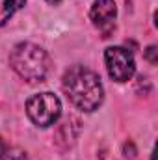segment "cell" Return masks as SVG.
<instances>
[{
  "label": "cell",
  "mask_w": 158,
  "mask_h": 160,
  "mask_svg": "<svg viewBox=\"0 0 158 160\" xmlns=\"http://www.w3.org/2000/svg\"><path fill=\"white\" fill-rule=\"evenodd\" d=\"M67 99L82 112H95L104 101V88L99 75L84 65H73L62 80Z\"/></svg>",
  "instance_id": "1"
},
{
  "label": "cell",
  "mask_w": 158,
  "mask_h": 160,
  "mask_svg": "<svg viewBox=\"0 0 158 160\" xmlns=\"http://www.w3.org/2000/svg\"><path fill=\"white\" fill-rule=\"evenodd\" d=\"M9 65L22 80L36 84L47 78L50 71V58L43 47L30 41H22L11 48Z\"/></svg>",
  "instance_id": "2"
},
{
  "label": "cell",
  "mask_w": 158,
  "mask_h": 160,
  "mask_svg": "<svg viewBox=\"0 0 158 160\" xmlns=\"http://www.w3.org/2000/svg\"><path fill=\"white\" fill-rule=\"evenodd\" d=\"M26 114L37 127H50L62 116V102L54 93H37L26 101Z\"/></svg>",
  "instance_id": "3"
},
{
  "label": "cell",
  "mask_w": 158,
  "mask_h": 160,
  "mask_svg": "<svg viewBox=\"0 0 158 160\" xmlns=\"http://www.w3.org/2000/svg\"><path fill=\"white\" fill-rule=\"evenodd\" d=\"M104 62L108 75L116 82H128L136 73L134 56L125 47H108L104 52Z\"/></svg>",
  "instance_id": "4"
},
{
  "label": "cell",
  "mask_w": 158,
  "mask_h": 160,
  "mask_svg": "<svg viewBox=\"0 0 158 160\" xmlns=\"http://www.w3.org/2000/svg\"><path fill=\"white\" fill-rule=\"evenodd\" d=\"M89 17L93 21V24L106 34L104 38H108V34L114 28L116 17H117V6L114 0H95L91 6Z\"/></svg>",
  "instance_id": "5"
},
{
  "label": "cell",
  "mask_w": 158,
  "mask_h": 160,
  "mask_svg": "<svg viewBox=\"0 0 158 160\" xmlns=\"http://www.w3.org/2000/svg\"><path fill=\"white\" fill-rule=\"evenodd\" d=\"M26 0H0V26H4L22 6Z\"/></svg>",
  "instance_id": "6"
},
{
  "label": "cell",
  "mask_w": 158,
  "mask_h": 160,
  "mask_svg": "<svg viewBox=\"0 0 158 160\" xmlns=\"http://www.w3.org/2000/svg\"><path fill=\"white\" fill-rule=\"evenodd\" d=\"M4 160H30V158L26 157V153H22V151H19V149H7Z\"/></svg>",
  "instance_id": "7"
},
{
  "label": "cell",
  "mask_w": 158,
  "mask_h": 160,
  "mask_svg": "<svg viewBox=\"0 0 158 160\" xmlns=\"http://www.w3.org/2000/svg\"><path fill=\"white\" fill-rule=\"evenodd\" d=\"M145 58H147L151 63H156V47H155V45H151V47L145 50Z\"/></svg>",
  "instance_id": "8"
},
{
  "label": "cell",
  "mask_w": 158,
  "mask_h": 160,
  "mask_svg": "<svg viewBox=\"0 0 158 160\" xmlns=\"http://www.w3.org/2000/svg\"><path fill=\"white\" fill-rule=\"evenodd\" d=\"M6 153H7V147H6V143H4V142L0 140V160H4Z\"/></svg>",
  "instance_id": "9"
},
{
  "label": "cell",
  "mask_w": 158,
  "mask_h": 160,
  "mask_svg": "<svg viewBox=\"0 0 158 160\" xmlns=\"http://www.w3.org/2000/svg\"><path fill=\"white\" fill-rule=\"evenodd\" d=\"M47 2H48V4H52V6H58L62 0H47Z\"/></svg>",
  "instance_id": "10"
}]
</instances>
